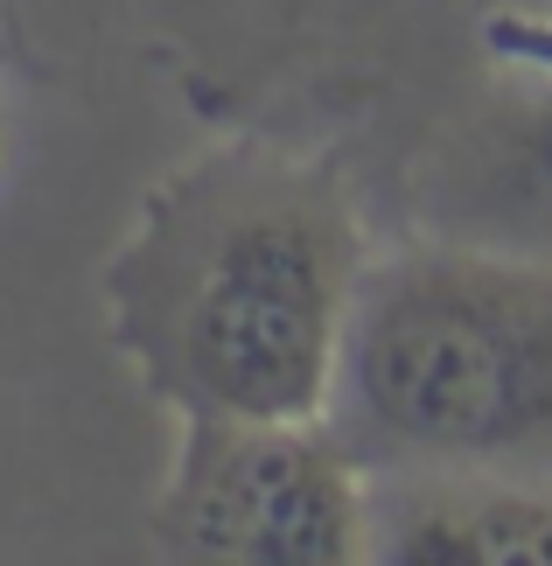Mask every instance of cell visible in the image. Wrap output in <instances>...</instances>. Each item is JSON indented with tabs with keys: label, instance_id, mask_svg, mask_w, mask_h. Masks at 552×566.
I'll use <instances>...</instances> for the list:
<instances>
[{
	"label": "cell",
	"instance_id": "6da1fadb",
	"mask_svg": "<svg viewBox=\"0 0 552 566\" xmlns=\"http://www.w3.org/2000/svg\"><path fill=\"white\" fill-rule=\"evenodd\" d=\"M371 252L343 147L238 126L168 168L105 252V343L168 420H322Z\"/></svg>",
	"mask_w": 552,
	"mask_h": 566
},
{
	"label": "cell",
	"instance_id": "7a4b0ae2",
	"mask_svg": "<svg viewBox=\"0 0 552 566\" xmlns=\"http://www.w3.org/2000/svg\"><path fill=\"white\" fill-rule=\"evenodd\" d=\"M329 420L371 475L552 483V245H378Z\"/></svg>",
	"mask_w": 552,
	"mask_h": 566
},
{
	"label": "cell",
	"instance_id": "3957f363",
	"mask_svg": "<svg viewBox=\"0 0 552 566\" xmlns=\"http://www.w3.org/2000/svg\"><path fill=\"white\" fill-rule=\"evenodd\" d=\"M154 538L175 559L357 566L371 559V469L336 420H175Z\"/></svg>",
	"mask_w": 552,
	"mask_h": 566
},
{
	"label": "cell",
	"instance_id": "277c9868",
	"mask_svg": "<svg viewBox=\"0 0 552 566\" xmlns=\"http://www.w3.org/2000/svg\"><path fill=\"white\" fill-rule=\"evenodd\" d=\"M371 559L552 566V483H524V475H371Z\"/></svg>",
	"mask_w": 552,
	"mask_h": 566
},
{
	"label": "cell",
	"instance_id": "5b68a950",
	"mask_svg": "<svg viewBox=\"0 0 552 566\" xmlns=\"http://www.w3.org/2000/svg\"><path fill=\"white\" fill-rule=\"evenodd\" d=\"M476 63L490 92H511V176L552 203V14H490L476 35Z\"/></svg>",
	"mask_w": 552,
	"mask_h": 566
},
{
	"label": "cell",
	"instance_id": "8992f818",
	"mask_svg": "<svg viewBox=\"0 0 552 566\" xmlns=\"http://www.w3.org/2000/svg\"><path fill=\"white\" fill-rule=\"evenodd\" d=\"M357 8L385 14L392 35H406L413 21L427 35L448 29V35H461V50L476 56V35H482V21H490V14H552V0H350V14H357Z\"/></svg>",
	"mask_w": 552,
	"mask_h": 566
}]
</instances>
